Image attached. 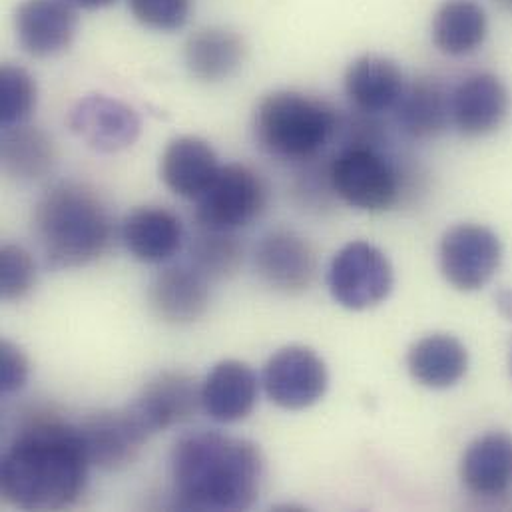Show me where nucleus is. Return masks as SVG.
Listing matches in <instances>:
<instances>
[{"label": "nucleus", "mask_w": 512, "mask_h": 512, "mask_svg": "<svg viewBox=\"0 0 512 512\" xmlns=\"http://www.w3.org/2000/svg\"><path fill=\"white\" fill-rule=\"evenodd\" d=\"M88 469L78 427L58 417H36L2 457V497L22 511H62L80 499Z\"/></svg>", "instance_id": "nucleus-1"}, {"label": "nucleus", "mask_w": 512, "mask_h": 512, "mask_svg": "<svg viewBox=\"0 0 512 512\" xmlns=\"http://www.w3.org/2000/svg\"><path fill=\"white\" fill-rule=\"evenodd\" d=\"M176 507L186 511H248L263 487L265 465L252 441L196 431L170 455Z\"/></svg>", "instance_id": "nucleus-2"}, {"label": "nucleus", "mask_w": 512, "mask_h": 512, "mask_svg": "<svg viewBox=\"0 0 512 512\" xmlns=\"http://www.w3.org/2000/svg\"><path fill=\"white\" fill-rule=\"evenodd\" d=\"M34 236L48 267H86L110 248L112 216L90 186L60 182L34 208Z\"/></svg>", "instance_id": "nucleus-3"}, {"label": "nucleus", "mask_w": 512, "mask_h": 512, "mask_svg": "<svg viewBox=\"0 0 512 512\" xmlns=\"http://www.w3.org/2000/svg\"><path fill=\"white\" fill-rule=\"evenodd\" d=\"M337 112L317 98L277 90L261 98L254 114L257 144L281 160H311L337 134Z\"/></svg>", "instance_id": "nucleus-4"}, {"label": "nucleus", "mask_w": 512, "mask_h": 512, "mask_svg": "<svg viewBox=\"0 0 512 512\" xmlns=\"http://www.w3.org/2000/svg\"><path fill=\"white\" fill-rule=\"evenodd\" d=\"M333 192L361 212H385L401 194L399 172L375 146H345L329 166Z\"/></svg>", "instance_id": "nucleus-5"}, {"label": "nucleus", "mask_w": 512, "mask_h": 512, "mask_svg": "<svg viewBox=\"0 0 512 512\" xmlns=\"http://www.w3.org/2000/svg\"><path fill=\"white\" fill-rule=\"evenodd\" d=\"M265 206L267 188L261 176L244 164H228L196 200V220L200 228L236 232L254 224Z\"/></svg>", "instance_id": "nucleus-6"}, {"label": "nucleus", "mask_w": 512, "mask_h": 512, "mask_svg": "<svg viewBox=\"0 0 512 512\" xmlns=\"http://www.w3.org/2000/svg\"><path fill=\"white\" fill-rule=\"evenodd\" d=\"M395 283L393 265L379 248L351 242L331 259L327 285L333 299L351 311H365L383 303Z\"/></svg>", "instance_id": "nucleus-7"}, {"label": "nucleus", "mask_w": 512, "mask_h": 512, "mask_svg": "<svg viewBox=\"0 0 512 512\" xmlns=\"http://www.w3.org/2000/svg\"><path fill=\"white\" fill-rule=\"evenodd\" d=\"M503 261V244L487 226L459 224L445 232L439 246L443 277L459 291L485 287Z\"/></svg>", "instance_id": "nucleus-8"}, {"label": "nucleus", "mask_w": 512, "mask_h": 512, "mask_svg": "<svg viewBox=\"0 0 512 512\" xmlns=\"http://www.w3.org/2000/svg\"><path fill=\"white\" fill-rule=\"evenodd\" d=\"M263 387L277 407L303 411L323 399L329 387V373L325 361L313 349L287 345L265 363Z\"/></svg>", "instance_id": "nucleus-9"}, {"label": "nucleus", "mask_w": 512, "mask_h": 512, "mask_svg": "<svg viewBox=\"0 0 512 512\" xmlns=\"http://www.w3.org/2000/svg\"><path fill=\"white\" fill-rule=\"evenodd\" d=\"M202 405V385L182 371L154 375L126 407L140 427L154 437L170 427L182 425Z\"/></svg>", "instance_id": "nucleus-10"}, {"label": "nucleus", "mask_w": 512, "mask_h": 512, "mask_svg": "<svg viewBox=\"0 0 512 512\" xmlns=\"http://www.w3.org/2000/svg\"><path fill=\"white\" fill-rule=\"evenodd\" d=\"M78 433L90 467L102 471H120L132 465L150 439L128 407L90 413L78 425Z\"/></svg>", "instance_id": "nucleus-11"}, {"label": "nucleus", "mask_w": 512, "mask_h": 512, "mask_svg": "<svg viewBox=\"0 0 512 512\" xmlns=\"http://www.w3.org/2000/svg\"><path fill=\"white\" fill-rule=\"evenodd\" d=\"M256 269L273 291L299 295L315 281L317 256L303 236L291 230H273L257 244Z\"/></svg>", "instance_id": "nucleus-12"}, {"label": "nucleus", "mask_w": 512, "mask_h": 512, "mask_svg": "<svg viewBox=\"0 0 512 512\" xmlns=\"http://www.w3.org/2000/svg\"><path fill=\"white\" fill-rule=\"evenodd\" d=\"M68 124L88 148L102 154L122 152L140 136V118L134 108L104 94L82 98L72 108Z\"/></svg>", "instance_id": "nucleus-13"}, {"label": "nucleus", "mask_w": 512, "mask_h": 512, "mask_svg": "<svg viewBox=\"0 0 512 512\" xmlns=\"http://www.w3.org/2000/svg\"><path fill=\"white\" fill-rule=\"evenodd\" d=\"M511 110V94L503 80L491 72L467 76L451 92V122L469 138L499 130Z\"/></svg>", "instance_id": "nucleus-14"}, {"label": "nucleus", "mask_w": 512, "mask_h": 512, "mask_svg": "<svg viewBox=\"0 0 512 512\" xmlns=\"http://www.w3.org/2000/svg\"><path fill=\"white\" fill-rule=\"evenodd\" d=\"M14 30L30 56H58L70 48L76 36V6L68 0H24L14 14Z\"/></svg>", "instance_id": "nucleus-15"}, {"label": "nucleus", "mask_w": 512, "mask_h": 512, "mask_svg": "<svg viewBox=\"0 0 512 512\" xmlns=\"http://www.w3.org/2000/svg\"><path fill=\"white\" fill-rule=\"evenodd\" d=\"M152 313L170 325L198 321L210 305V279L192 263L162 269L148 287Z\"/></svg>", "instance_id": "nucleus-16"}, {"label": "nucleus", "mask_w": 512, "mask_h": 512, "mask_svg": "<svg viewBox=\"0 0 512 512\" xmlns=\"http://www.w3.org/2000/svg\"><path fill=\"white\" fill-rule=\"evenodd\" d=\"M259 397L254 369L236 359L220 361L202 385V407L218 423H240L252 415Z\"/></svg>", "instance_id": "nucleus-17"}, {"label": "nucleus", "mask_w": 512, "mask_h": 512, "mask_svg": "<svg viewBox=\"0 0 512 512\" xmlns=\"http://www.w3.org/2000/svg\"><path fill=\"white\" fill-rule=\"evenodd\" d=\"M405 88V76L397 62L379 54L355 58L345 72L347 98L369 116L395 110Z\"/></svg>", "instance_id": "nucleus-18"}, {"label": "nucleus", "mask_w": 512, "mask_h": 512, "mask_svg": "<svg viewBox=\"0 0 512 512\" xmlns=\"http://www.w3.org/2000/svg\"><path fill=\"white\" fill-rule=\"evenodd\" d=\"M126 250L144 263H164L180 254L184 246V226L180 218L160 206L132 210L122 222Z\"/></svg>", "instance_id": "nucleus-19"}, {"label": "nucleus", "mask_w": 512, "mask_h": 512, "mask_svg": "<svg viewBox=\"0 0 512 512\" xmlns=\"http://www.w3.org/2000/svg\"><path fill=\"white\" fill-rule=\"evenodd\" d=\"M216 150L202 138L180 136L162 154L160 174L168 190L186 200H198L220 172Z\"/></svg>", "instance_id": "nucleus-20"}, {"label": "nucleus", "mask_w": 512, "mask_h": 512, "mask_svg": "<svg viewBox=\"0 0 512 512\" xmlns=\"http://www.w3.org/2000/svg\"><path fill=\"white\" fill-rule=\"evenodd\" d=\"M461 481L477 497H501L512 487V435L495 431L475 439L461 459Z\"/></svg>", "instance_id": "nucleus-21"}, {"label": "nucleus", "mask_w": 512, "mask_h": 512, "mask_svg": "<svg viewBox=\"0 0 512 512\" xmlns=\"http://www.w3.org/2000/svg\"><path fill=\"white\" fill-rule=\"evenodd\" d=\"M407 369L427 389H449L467 375L469 351L449 333H431L411 345Z\"/></svg>", "instance_id": "nucleus-22"}, {"label": "nucleus", "mask_w": 512, "mask_h": 512, "mask_svg": "<svg viewBox=\"0 0 512 512\" xmlns=\"http://www.w3.org/2000/svg\"><path fill=\"white\" fill-rule=\"evenodd\" d=\"M246 58L244 38L222 26L194 32L184 50L188 72L200 82H222L232 78Z\"/></svg>", "instance_id": "nucleus-23"}, {"label": "nucleus", "mask_w": 512, "mask_h": 512, "mask_svg": "<svg viewBox=\"0 0 512 512\" xmlns=\"http://www.w3.org/2000/svg\"><path fill=\"white\" fill-rule=\"evenodd\" d=\"M395 110L409 138L431 140L451 124V94L437 78H419L405 88Z\"/></svg>", "instance_id": "nucleus-24"}, {"label": "nucleus", "mask_w": 512, "mask_h": 512, "mask_svg": "<svg viewBox=\"0 0 512 512\" xmlns=\"http://www.w3.org/2000/svg\"><path fill=\"white\" fill-rule=\"evenodd\" d=\"M489 22L485 8L475 0H447L433 16V42L449 56H465L483 46Z\"/></svg>", "instance_id": "nucleus-25"}, {"label": "nucleus", "mask_w": 512, "mask_h": 512, "mask_svg": "<svg viewBox=\"0 0 512 512\" xmlns=\"http://www.w3.org/2000/svg\"><path fill=\"white\" fill-rule=\"evenodd\" d=\"M2 168L8 176L32 182L44 178L56 162L52 138L40 128L18 124L2 130Z\"/></svg>", "instance_id": "nucleus-26"}, {"label": "nucleus", "mask_w": 512, "mask_h": 512, "mask_svg": "<svg viewBox=\"0 0 512 512\" xmlns=\"http://www.w3.org/2000/svg\"><path fill=\"white\" fill-rule=\"evenodd\" d=\"M190 263L210 281H222L238 273L244 263V246L236 232L200 228L190 246Z\"/></svg>", "instance_id": "nucleus-27"}, {"label": "nucleus", "mask_w": 512, "mask_h": 512, "mask_svg": "<svg viewBox=\"0 0 512 512\" xmlns=\"http://www.w3.org/2000/svg\"><path fill=\"white\" fill-rule=\"evenodd\" d=\"M36 108V82L28 70L4 64L0 70V120L2 126L24 124Z\"/></svg>", "instance_id": "nucleus-28"}, {"label": "nucleus", "mask_w": 512, "mask_h": 512, "mask_svg": "<svg viewBox=\"0 0 512 512\" xmlns=\"http://www.w3.org/2000/svg\"><path fill=\"white\" fill-rule=\"evenodd\" d=\"M36 283V263L32 256L14 244L0 250V295L4 301L26 297Z\"/></svg>", "instance_id": "nucleus-29"}, {"label": "nucleus", "mask_w": 512, "mask_h": 512, "mask_svg": "<svg viewBox=\"0 0 512 512\" xmlns=\"http://www.w3.org/2000/svg\"><path fill=\"white\" fill-rule=\"evenodd\" d=\"M128 6L142 26L172 32L188 22L192 0H128Z\"/></svg>", "instance_id": "nucleus-30"}, {"label": "nucleus", "mask_w": 512, "mask_h": 512, "mask_svg": "<svg viewBox=\"0 0 512 512\" xmlns=\"http://www.w3.org/2000/svg\"><path fill=\"white\" fill-rule=\"evenodd\" d=\"M30 377V361L26 353L12 341L0 343V391L2 395L18 393Z\"/></svg>", "instance_id": "nucleus-31"}, {"label": "nucleus", "mask_w": 512, "mask_h": 512, "mask_svg": "<svg viewBox=\"0 0 512 512\" xmlns=\"http://www.w3.org/2000/svg\"><path fill=\"white\" fill-rule=\"evenodd\" d=\"M495 299H497L499 311L512 321V289H501Z\"/></svg>", "instance_id": "nucleus-32"}, {"label": "nucleus", "mask_w": 512, "mask_h": 512, "mask_svg": "<svg viewBox=\"0 0 512 512\" xmlns=\"http://www.w3.org/2000/svg\"><path fill=\"white\" fill-rule=\"evenodd\" d=\"M70 4H74L76 8H84V10H100V8H108L112 6L116 0H68Z\"/></svg>", "instance_id": "nucleus-33"}, {"label": "nucleus", "mask_w": 512, "mask_h": 512, "mask_svg": "<svg viewBox=\"0 0 512 512\" xmlns=\"http://www.w3.org/2000/svg\"><path fill=\"white\" fill-rule=\"evenodd\" d=\"M499 2H501L505 8H511L512 10V0H499Z\"/></svg>", "instance_id": "nucleus-34"}, {"label": "nucleus", "mask_w": 512, "mask_h": 512, "mask_svg": "<svg viewBox=\"0 0 512 512\" xmlns=\"http://www.w3.org/2000/svg\"><path fill=\"white\" fill-rule=\"evenodd\" d=\"M511 371H512V361H511Z\"/></svg>", "instance_id": "nucleus-35"}]
</instances>
